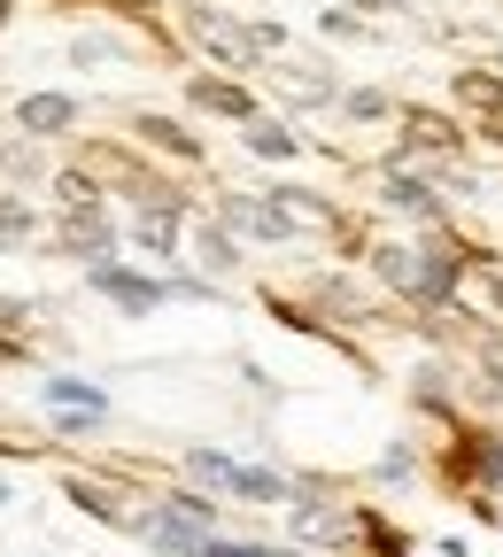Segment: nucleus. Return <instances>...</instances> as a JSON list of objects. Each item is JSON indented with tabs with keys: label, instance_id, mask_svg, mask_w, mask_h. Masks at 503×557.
<instances>
[{
	"label": "nucleus",
	"instance_id": "4",
	"mask_svg": "<svg viewBox=\"0 0 503 557\" xmlns=\"http://www.w3.org/2000/svg\"><path fill=\"white\" fill-rule=\"evenodd\" d=\"M70 116H78V109H70L62 94H32V101H24V124H32V132H62Z\"/></svg>",
	"mask_w": 503,
	"mask_h": 557
},
{
	"label": "nucleus",
	"instance_id": "12",
	"mask_svg": "<svg viewBox=\"0 0 503 557\" xmlns=\"http://www.w3.org/2000/svg\"><path fill=\"white\" fill-rule=\"evenodd\" d=\"M0 16H9V0H0Z\"/></svg>",
	"mask_w": 503,
	"mask_h": 557
},
{
	"label": "nucleus",
	"instance_id": "3",
	"mask_svg": "<svg viewBox=\"0 0 503 557\" xmlns=\"http://www.w3.org/2000/svg\"><path fill=\"white\" fill-rule=\"evenodd\" d=\"M194 101H201V109H218V116H241V124H256V101H248L241 86H218V78H201V86H194Z\"/></svg>",
	"mask_w": 503,
	"mask_h": 557
},
{
	"label": "nucleus",
	"instance_id": "2",
	"mask_svg": "<svg viewBox=\"0 0 503 557\" xmlns=\"http://www.w3.org/2000/svg\"><path fill=\"white\" fill-rule=\"evenodd\" d=\"M94 287H101V295H116L124 310H148V302L163 295L156 278H124V271H109V263H94Z\"/></svg>",
	"mask_w": 503,
	"mask_h": 557
},
{
	"label": "nucleus",
	"instance_id": "10",
	"mask_svg": "<svg viewBox=\"0 0 503 557\" xmlns=\"http://www.w3.org/2000/svg\"><path fill=\"white\" fill-rule=\"evenodd\" d=\"M201 557H295V549H263V542H218L209 534V549Z\"/></svg>",
	"mask_w": 503,
	"mask_h": 557
},
{
	"label": "nucleus",
	"instance_id": "8",
	"mask_svg": "<svg viewBox=\"0 0 503 557\" xmlns=\"http://www.w3.org/2000/svg\"><path fill=\"white\" fill-rule=\"evenodd\" d=\"M70 240H78V248H109V225L94 218V201L78 209V218H70Z\"/></svg>",
	"mask_w": 503,
	"mask_h": 557
},
{
	"label": "nucleus",
	"instance_id": "1",
	"mask_svg": "<svg viewBox=\"0 0 503 557\" xmlns=\"http://www.w3.org/2000/svg\"><path fill=\"white\" fill-rule=\"evenodd\" d=\"M186 465H194L201 487H225V496H256V504H279V496H286V480H279V472H263V465H233V457H218V449H201V457H186Z\"/></svg>",
	"mask_w": 503,
	"mask_h": 557
},
{
	"label": "nucleus",
	"instance_id": "5",
	"mask_svg": "<svg viewBox=\"0 0 503 557\" xmlns=\"http://www.w3.org/2000/svg\"><path fill=\"white\" fill-rule=\"evenodd\" d=\"M225 218H233V225H248V233H263V240H279V233H286V218H271L263 201H225Z\"/></svg>",
	"mask_w": 503,
	"mask_h": 557
},
{
	"label": "nucleus",
	"instance_id": "13",
	"mask_svg": "<svg viewBox=\"0 0 503 557\" xmlns=\"http://www.w3.org/2000/svg\"><path fill=\"white\" fill-rule=\"evenodd\" d=\"M0 163H9V156H0Z\"/></svg>",
	"mask_w": 503,
	"mask_h": 557
},
{
	"label": "nucleus",
	"instance_id": "6",
	"mask_svg": "<svg viewBox=\"0 0 503 557\" xmlns=\"http://www.w3.org/2000/svg\"><path fill=\"white\" fill-rule=\"evenodd\" d=\"M139 240H148V248H171V240H179V218H171V201H148V218H139Z\"/></svg>",
	"mask_w": 503,
	"mask_h": 557
},
{
	"label": "nucleus",
	"instance_id": "11",
	"mask_svg": "<svg viewBox=\"0 0 503 557\" xmlns=\"http://www.w3.org/2000/svg\"><path fill=\"white\" fill-rule=\"evenodd\" d=\"M16 233H32V209L24 201H0V240H16Z\"/></svg>",
	"mask_w": 503,
	"mask_h": 557
},
{
	"label": "nucleus",
	"instance_id": "9",
	"mask_svg": "<svg viewBox=\"0 0 503 557\" xmlns=\"http://www.w3.org/2000/svg\"><path fill=\"white\" fill-rule=\"evenodd\" d=\"M388 194H395L403 209H418V218H434V194H426L418 178H388Z\"/></svg>",
	"mask_w": 503,
	"mask_h": 557
},
{
	"label": "nucleus",
	"instance_id": "7",
	"mask_svg": "<svg viewBox=\"0 0 503 557\" xmlns=\"http://www.w3.org/2000/svg\"><path fill=\"white\" fill-rule=\"evenodd\" d=\"M248 148L279 163V156H295V132H279V124H248Z\"/></svg>",
	"mask_w": 503,
	"mask_h": 557
}]
</instances>
